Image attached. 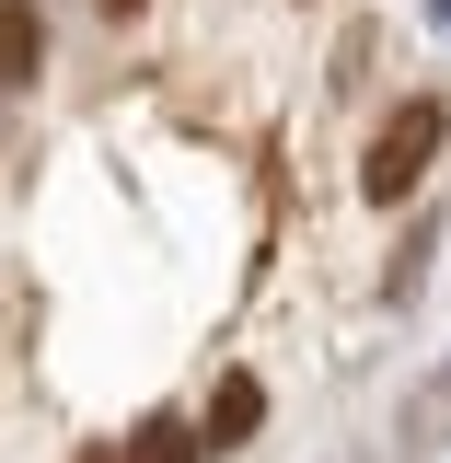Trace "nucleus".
<instances>
[{
	"label": "nucleus",
	"instance_id": "1",
	"mask_svg": "<svg viewBox=\"0 0 451 463\" xmlns=\"http://www.w3.org/2000/svg\"><path fill=\"white\" fill-rule=\"evenodd\" d=\"M440 139H451V105H394L382 128H371V151H359V197L371 209H394V197H417V174L440 163Z\"/></svg>",
	"mask_w": 451,
	"mask_h": 463
},
{
	"label": "nucleus",
	"instance_id": "2",
	"mask_svg": "<svg viewBox=\"0 0 451 463\" xmlns=\"http://www.w3.org/2000/svg\"><path fill=\"white\" fill-rule=\"evenodd\" d=\"M255 429H267V383H255V371H231L221 394H209V417H197V440L231 452V440H255Z\"/></svg>",
	"mask_w": 451,
	"mask_h": 463
},
{
	"label": "nucleus",
	"instance_id": "3",
	"mask_svg": "<svg viewBox=\"0 0 451 463\" xmlns=\"http://www.w3.org/2000/svg\"><path fill=\"white\" fill-rule=\"evenodd\" d=\"M35 58H47V24H35V0H0V81H35Z\"/></svg>",
	"mask_w": 451,
	"mask_h": 463
},
{
	"label": "nucleus",
	"instance_id": "4",
	"mask_svg": "<svg viewBox=\"0 0 451 463\" xmlns=\"http://www.w3.org/2000/svg\"><path fill=\"white\" fill-rule=\"evenodd\" d=\"M127 463H209V440H197L185 417H151V429L127 440Z\"/></svg>",
	"mask_w": 451,
	"mask_h": 463
},
{
	"label": "nucleus",
	"instance_id": "5",
	"mask_svg": "<svg viewBox=\"0 0 451 463\" xmlns=\"http://www.w3.org/2000/svg\"><path fill=\"white\" fill-rule=\"evenodd\" d=\"M81 463H127V452H81Z\"/></svg>",
	"mask_w": 451,
	"mask_h": 463
},
{
	"label": "nucleus",
	"instance_id": "6",
	"mask_svg": "<svg viewBox=\"0 0 451 463\" xmlns=\"http://www.w3.org/2000/svg\"><path fill=\"white\" fill-rule=\"evenodd\" d=\"M105 12H139V0H105Z\"/></svg>",
	"mask_w": 451,
	"mask_h": 463
}]
</instances>
